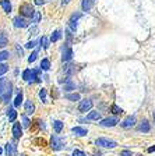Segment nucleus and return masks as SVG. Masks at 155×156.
<instances>
[{"mask_svg": "<svg viewBox=\"0 0 155 156\" xmlns=\"http://www.w3.org/2000/svg\"><path fill=\"white\" fill-rule=\"evenodd\" d=\"M11 82H9L6 78H0V99L2 102L7 103L10 101V96H11Z\"/></svg>", "mask_w": 155, "mask_h": 156, "instance_id": "nucleus-1", "label": "nucleus"}, {"mask_svg": "<svg viewBox=\"0 0 155 156\" xmlns=\"http://www.w3.org/2000/svg\"><path fill=\"white\" fill-rule=\"evenodd\" d=\"M20 14L23 17H29V18H32L34 14H35V10H34V7L31 6V4L25 3L20 7Z\"/></svg>", "mask_w": 155, "mask_h": 156, "instance_id": "nucleus-2", "label": "nucleus"}, {"mask_svg": "<svg viewBox=\"0 0 155 156\" xmlns=\"http://www.w3.org/2000/svg\"><path fill=\"white\" fill-rule=\"evenodd\" d=\"M95 144H97L98 146H102V148H115V146H117V142L116 141H112V140H108V138H98L97 141H95Z\"/></svg>", "mask_w": 155, "mask_h": 156, "instance_id": "nucleus-3", "label": "nucleus"}, {"mask_svg": "<svg viewBox=\"0 0 155 156\" xmlns=\"http://www.w3.org/2000/svg\"><path fill=\"white\" fill-rule=\"evenodd\" d=\"M63 145H65V141L61 140L60 136H57V135H53V136H52L50 146H52V149H53V151L61 149V148H63Z\"/></svg>", "mask_w": 155, "mask_h": 156, "instance_id": "nucleus-4", "label": "nucleus"}, {"mask_svg": "<svg viewBox=\"0 0 155 156\" xmlns=\"http://www.w3.org/2000/svg\"><path fill=\"white\" fill-rule=\"evenodd\" d=\"M92 107V101L91 99H84V101H81L80 105H78V110L81 112V113H85V112H88Z\"/></svg>", "mask_w": 155, "mask_h": 156, "instance_id": "nucleus-5", "label": "nucleus"}, {"mask_svg": "<svg viewBox=\"0 0 155 156\" xmlns=\"http://www.w3.org/2000/svg\"><path fill=\"white\" fill-rule=\"evenodd\" d=\"M117 123H119V119H117V117H108V119H103L99 124L102 127H115Z\"/></svg>", "mask_w": 155, "mask_h": 156, "instance_id": "nucleus-6", "label": "nucleus"}, {"mask_svg": "<svg viewBox=\"0 0 155 156\" xmlns=\"http://www.w3.org/2000/svg\"><path fill=\"white\" fill-rule=\"evenodd\" d=\"M134 124H136V117H134V116H129L127 119H124V121L122 123V127H123V128H131Z\"/></svg>", "mask_w": 155, "mask_h": 156, "instance_id": "nucleus-7", "label": "nucleus"}, {"mask_svg": "<svg viewBox=\"0 0 155 156\" xmlns=\"http://www.w3.org/2000/svg\"><path fill=\"white\" fill-rule=\"evenodd\" d=\"M13 135L14 138H21V135H23V127L20 123H16L13 126Z\"/></svg>", "mask_w": 155, "mask_h": 156, "instance_id": "nucleus-8", "label": "nucleus"}, {"mask_svg": "<svg viewBox=\"0 0 155 156\" xmlns=\"http://www.w3.org/2000/svg\"><path fill=\"white\" fill-rule=\"evenodd\" d=\"M27 25H28V23H27L23 17H16L14 18V27L16 28H25Z\"/></svg>", "mask_w": 155, "mask_h": 156, "instance_id": "nucleus-9", "label": "nucleus"}, {"mask_svg": "<svg viewBox=\"0 0 155 156\" xmlns=\"http://www.w3.org/2000/svg\"><path fill=\"white\" fill-rule=\"evenodd\" d=\"M137 130L141 131V133H149V130H151V126H149V123L147 120H142L141 124L137 127Z\"/></svg>", "mask_w": 155, "mask_h": 156, "instance_id": "nucleus-10", "label": "nucleus"}, {"mask_svg": "<svg viewBox=\"0 0 155 156\" xmlns=\"http://www.w3.org/2000/svg\"><path fill=\"white\" fill-rule=\"evenodd\" d=\"M71 131H73L76 135H80V136H84V135L88 134L87 128H84V127H73V130Z\"/></svg>", "mask_w": 155, "mask_h": 156, "instance_id": "nucleus-11", "label": "nucleus"}, {"mask_svg": "<svg viewBox=\"0 0 155 156\" xmlns=\"http://www.w3.org/2000/svg\"><path fill=\"white\" fill-rule=\"evenodd\" d=\"M0 6L3 7V10L7 14L11 13V3H10V0H0Z\"/></svg>", "mask_w": 155, "mask_h": 156, "instance_id": "nucleus-12", "label": "nucleus"}, {"mask_svg": "<svg viewBox=\"0 0 155 156\" xmlns=\"http://www.w3.org/2000/svg\"><path fill=\"white\" fill-rule=\"evenodd\" d=\"M71 58H73V49L66 48V52L63 53V62H70Z\"/></svg>", "mask_w": 155, "mask_h": 156, "instance_id": "nucleus-13", "label": "nucleus"}, {"mask_svg": "<svg viewBox=\"0 0 155 156\" xmlns=\"http://www.w3.org/2000/svg\"><path fill=\"white\" fill-rule=\"evenodd\" d=\"M92 4H94V2H92V0H83V3H81L83 11H90V10L92 9Z\"/></svg>", "mask_w": 155, "mask_h": 156, "instance_id": "nucleus-14", "label": "nucleus"}, {"mask_svg": "<svg viewBox=\"0 0 155 156\" xmlns=\"http://www.w3.org/2000/svg\"><path fill=\"white\" fill-rule=\"evenodd\" d=\"M6 155L7 156L16 155V145H13V144H6Z\"/></svg>", "mask_w": 155, "mask_h": 156, "instance_id": "nucleus-15", "label": "nucleus"}, {"mask_svg": "<svg viewBox=\"0 0 155 156\" xmlns=\"http://www.w3.org/2000/svg\"><path fill=\"white\" fill-rule=\"evenodd\" d=\"M25 112H27V114H32L34 112H35V105L31 101H28L25 103Z\"/></svg>", "mask_w": 155, "mask_h": 156, "instance_id": "nucleus-16", "label": "nucleus"}, {"mask_svg": "<svg viewBox=\"0 0 155 156\" xmlns=\"http://www.w3.org/2000/svg\"><path fill=\"white\" fill-rule=\"evenodd\" d=\"M76 88V85H74V82L71 81V80H66V82H65V91H73Z\"/></svg>", "mask_w": 155, "mask_h": 156, "instance_id": "nucleus-17", "label": "nucleus"}, {"mask_svg": "<svg viewBox=\"0 0 155 156\" xmlns=\"http://www.w3.org/2000/svg\"><path fill=\"white\" fill-rule=\"evenodd\" d=\"M7 42H9L7 35L4 32H0V48H4V46L7 45Z\"/></svg>", "mask_w": 155, "mask_h": 156, "instance_id": "nucleus-18", "label": "nucleus"}, {"mask_svg": "<svg viewBox=\"0 0 155 156\" xmlns=\"http://www.w3.org/2000/svg\"><path fill=\"white\" fill-rule=\"evenodd\" d=\"M101 119V113L99 112H91L87 116V120H99Z\"/></svg>", "mask_w": 155, "mask_h": 156, "instance_id": "nucleus-19", "label": "nucleus"}, {"mask_svg": "<svg viewBox=\"0 0 155 156\" xmlns=\"http://www.w3.org/2000/svg\"><path fill=\"white\" fill-rule=\"evenodd\" d=\"M53 128H55V133L56 134L61 133V130H63V123H61V121H59V120H56L55 123H53Z\"/></svg>", "mask_w": 155, "mask_h": 156, "instance_id": "nucleus-20", "label": "nucleus"}, {"mask_svg": "<svg viewBox=\"0 0 155 156\" xmlns=\"http://www.w3.org/2000/svg\"><path fill=\"white\" fill-rule=\"evenodd\" d=\"M7 117H9V121H14L17 117V112L14 109H9L7 110Z\"/></svg>", "mask_w": 155, "mask_h": 156, "instance_id": "nucleus-21", "label": "nucleus"}, {"mask_svg": "<svg viewBox=\"0 0 155 156\" xmlns=\"http://www.w3.org/2000/svg\"><path fill=\"white\" fill-rule=\"evenodd\" d=\"M66 99L67 101H73V102L80 101V94H68V95H66Z\"/></svg>", "mask_w": 155, "mask_h": 156, "instance_id": "nucleus-22", "label": "nucleus"}, {"mask_svg": "<svg viewBox=\"0 0 155 156\" xmlns=\"http://www.w3.org/2000/svg\"><path fill=\"white\" fill-rule=\"evenodd\" d=\"M21 103H23V94H21V92H18V95L16 96V101H14V106L20 107V106H21Z\"/></svg>", "mask_w": 155, "mask_h": 156, "instance_id": "nucleus-23", "label": "nucleus"}, {"mask_svg": "<svg viewBox=\"0 0 155 156\" xmlns=\"http://www.w3.org/2000/svg\"><path fill=\"white\" fill-rule=\"evenodd\" d=\"M60 38H61V32L60 31H55L50 36V42H56V41H59Z\"/></svg>", "mask_w": 155, "mask_h": 156, "instance_id": "nucleus-24", "label": "nucleus"}, {"mask_svg": "<svg viewBox=\"0 0 155 156\" xmlns=\"http://www.w3.org/2000/svg\"><path fill=\"white\" fill-rule=\"evenodd\" d=\"M41 68H42V70H45V71H48L49 68H50V63H49L48 58H43L42 62H41Z\"/></svg>", "mask_w": 155, "mask_h": 156, "instance_id": "nucleus-25", "label": "nucleus"}, {"mask_svg": "<svg viewBox=\"0 0 155 156\" xmlns=\"http://www.w3.org/2000/svg\"><path fill=\"white\" fill-rule=\"evenodd\" d=\"M110 110H112V113H113V114H122V113H123V110L120 109L119 106H116V105H112Z\"/></svg>", "mask_w": 155, "mask_h": 156, "instance_id": "nucleus-26", "label": "nucleus"}, {"mask_svg": "<svg viewBox=\"0 0 155 156\" xmlns=\"http://www.w3.org/2000/svg\"><path fill=\"white\" fill-rule=\"evenodd\" d=\"M31 74H32V70H25L23 73V78L25 81H29V78H31Z\"/></svg>", "mask_w": 155, "mask_h": 156, "instance_id": "nucleus-27", "label": "nucleus"}, {"mask_svg": "<svg viewBox=\"0 0 155 156\" xmlns=\"http://www.w3.org/2000/svg\"><path fill=\"white\" fill-rule=\"evenodd\" d=\"M39 73V70H32V74H31V78H29V82H35L38 81V78H36V74Z\"/></svg>", "mask_w": 155, "mask_h": 156, "instance_id": "nucleus-28", "label": "nucleus"}, {"mask_svg": "<svg viewBox=\"0 0 155 156\" xmlns=\"http://www.w3.org/2000/svg\"><path fill=\"white\" fill-rule=\"evenodd\" d=\"M9 71V66L7 64H0V77Z\"/></svg>", "mask_w": 155, "mask_h": 156, "instance_id": "nucleus-29", "label": "nucleus"}, {"mask_svg": "<svg viewBox=\"0 0 155 156\" xmlns=\"http://www.w3.org/2000/svg\"><path fill=\"white\" fill-rule=\"evenodd\" d=\"M74 71H76V67H74V66L70 64V66H67V67H66V74H67V75H71Z\"/></svg>", "mask_w": 155, "mask_h": 156, "instance_id": "nucleus-30", "label": "nucleus"}, {"mask_svg": "<svg viewBox=\"0 0 155 156\" xmlns=\"http://www.w3.org/2000/svg\"><path fill=\"white\" fill-rule=\"evenodd\" d=\"M36 56H38V50H35L34 53H31V56L28 57V62H29V63H34V62L36 60Z\"/></svg>", "mask_w": 155, "mask_h": 156, "instance_id": "nucleus-31", "label": "nucleus"}, {"mask_svg": "<svg viewBox=\"0 0 155 156\" xmlns=\"http://www.w3.org/2000/svg\"><path fill=\"white\" fill-rule=\"evenodd\" d=\"M41 43L43 45V48H45V49L49 48V39L46 38V36H42V39H41Z\"/></svg>", "mask_w": 155, "mask_h": 156, "instance_id": "nucleus-32", "label": "nucleus"}, {"mask_svg": "<svg viewBox=\"0 0 155 156\" xmlns=\"http://www.w3.org/2000/svg\"><path fill=\"white\" fill-rule=\"evenodd\" d=\"M9 52H0V62H4L9 58Z\"/></svg>", "mask_w": 155, "mask_h": 156, "instance_id": "nucleus-33", "label": "nucleus"}, {"mask_svg": "<svg viewBox=\"0 0 155 156\" xmlns=\"http://www.w3.org/2000/svg\"><path fill=\"white\" fill-rule=\"evenodd\" d=\"M78 18H81V14H80V13L73 14V16H71V18H70V23H77Z\"/></svg>", "mask_w": 155, "mask_h": 156, "instance_id": "nucleus-34", "label": "nucleus"}, {"mask_svg": "<svg viewBox=\"0 0 155 156\" xmlns=\"http://www.w3.org/2000/svg\"><path fill=\"white\" fill-rule=\"evenodd\" d=\"M73 156H87L83 151H80V149H74L73 151Z\"/></svg>", "mask_w": 155, "mask_h": 156, "instance_id": "nucleus-35", "label": "nucleus"}, {"mask_svg": "<svg viewBox=\"0 0 155 156\" xmlns=\"http://www.w3.org/2000/svg\"><path fill=\"white\" fill-rule=\"evenodd\" d=\"M39 20H41V14H39L38 11H35V14H34V17H32V23H39Z\"/></svg>", "mask_w": 155, "mask_h": 156, "instance_id": "nucleus-36", "label": "nucleus"}, {"mask_svg": "<svg viewBox=\"0 0 155 156\" xmlns=\"http://www.w3.org/2000/svg\"><path fill=\"white\" fill-rule=\"evenodd\" d=\"M39 98L42 99V102L46 101V89H41V92H39Z\"/></svg>", "mask_w": 155, "mask_h": 156, "instance_id": "nucleus-37", "label": "nucleus"}, {"mask_svg": "<svg viewBox=\"0 0 155 156\" xmlns=\"http://www.w3.org/2000/svg\"><path fill=\"white\" fill-rule=\"evenodd\" d=\"M23 126L24 127H29V120H28V117L27 116L23 117Z\"/></svg>", "mask_w": 155, "mask_h": 156, "instance_id": "nucleus-38", "label": "nucleus"}, {"mask_svg": "<svg viewBox=\"0 0 155 156\" xmlns=\"http://www.w3.org/2000/svg\"><path fill=\"white\" fill-rule=\"evenodd\" d=\"M35 45H36V42H35V41H31V42H28V43H27V45H25V48H27V49H32Z\"/></svg>", "mask_w": 155, "mask_h": 156, "instance_id": "nucleus-39", "label": "nucleus"}, {"mask_svg": "<svg viewBox=\"0 0 155 156\" xmlns=\"http://www.w3.org/2000/svg\"><path fill=\"white\" fill-rule=\"evenodd\" d=\"M122 156H133V153L130 151H123L122 152Z\"/></svg>", "mask_w": 155, "mask_h": 156, "instance_id": "nucleus-40", "label": "nucleus"}, {"mask_svg": "<svg viewBox=\"0 0 155 156\" xmlns=\"http://www.w3.org/2000/svg\"><path fill=\"white\" fill-rule=\"evenodd\" d=\"M46 0H35V4L36 6H42V4H45Z\"/></svg>", "mask_w": 155, "mask_h": 156, "instance_id": "nucleus-41", "label": "nucleus"}, {"mask_svg": "<svg viewBox=\"0 0 155 156\" xmlns=\"http://www.w3.org/2000/svg\"><path fill=\"white\" fill-rule=\"evenodd\" d=\"M70 3V0H61V4H63V6H66V4H68Z\"/></svg>", "mask_w": 155, "mask_h": 156, "instance_id": "nucleus-42", "label": "nucleus"}, {"mask_svg": "<svg viewBox=\"0 0 155 156\" xmlns=\"http://www.w3.org/2000/svg\"><path fill=\"white\" fill-rule=\"evenodd\" d=\"M148 152L151 153V152H155V146H151V148H148Z\"/></svg>", "mask_w": 155, "mask_h": 156, "instance_id": "nucleus-43", "label": "nucleus"}, {"mask_svg": "<svg viewBox=\"0 0 155 156\" xmlns=\"http://www.w3.org/2000/svg\"><path fill=\"white\" fill-rule=\"evenodd\" d=\"M2 153H3V149H2V148H0V155H2Z\"/></svg>", "mask_w": 155, "mask_h": 156, "instance_id": "nucleus-44", "label": "nucleus"}, {"mask_svg": "<svg viewBox=\"0 0 155 156\" xmlns=\"http://www.w3.org/2000/svg\"><path fill=\"white\" fill-rule=\"evenodd\" d=\"M21 156H25V155H21Z\"/></svg>", "mask_w": 155, "mask_h": 156, "instance_id": "nucleus-45", "label": "nucleus"}]
</instances>
